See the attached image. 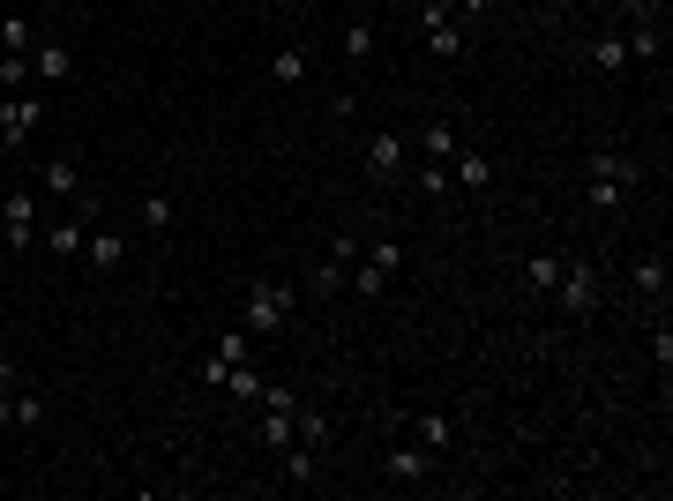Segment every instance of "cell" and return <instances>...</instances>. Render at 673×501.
Wrapping results in <instances>:
<instances>
[{
	"label": "cell",
	"mask_w": 673,
	"mask_h": 501,
	"mask_svg": "<svg viewBox=\"0 0 673 501\" xmlns=\"http://www.w3.org/2000/svg\"><path fill=\"white\" fill-rule=\"evenodd\" d=\"M299 307V285H285V277H254L248 293H240V330L248 337H277L285 322H293Z\"/></svg>",
	"instance_id": "6da1fadb"
},
{
	"label": "cell",
	"mask_w": 673,
	"mask_h": 501,
	"mask_svg": "<svg viewBox=\"0 0 673 501\" xmlns=\"http://www.w3.org/2000/svg\"><path fill=\"white\" fill-rule=\"evenodd\" d=\"M636 180H643V166H636L629 150H591V166H584L591 209H621V195H629Z\"/></svg>",
	"instance_id": "7a4b0ae2"
},
{
	"label": "cell",
	"mask_w": 673,
	"mask_h": 501,
	"mask_svg": "<svg viewBox=\"0 0 673 501\" xmlns=\"http://www.w3.org/2000/svg\"><path fill=\"white\" fill-rule=\"evenodd\" d=\"M397 270H404V248H397V240H367L360 262H352V277H344V293H352V299H381Z\"/></svg>",
	"instance_id": "3957f363"
},
{
	"label": "cell",
	"mask_w": 673,
	"mask_h": 501,
	"mask_svg": "<svg viewBox=\"0 0 673 501\" xmlns=\"http://www.w3.org/2000/svg\"><path fill=\"white\" fill-rule=\"evenodd\" d=\"M352 262H360V240H352V232H336L330 248H322V262L307 270V299H344V277H352Z\"/></svg>",
	"instance_id": "277c9868"
},
{
	"label": "cell",
	"mask_w": 673,
	"mask_h": 501,
	"mask_svg": "<svg viewBox=\"0 0 673 501\" xmlns=\"http://www.w3.org/2000/svg\"><path fill=\"white\" fill-rule=\"evenodd\" d=\"M38 195H31V187H15V195H8V203H0V248L8 254H23V248H38Z\"/></svg>",
	"instance_id": "5b68a950"
},
{
	"label": "cell",
	"mask_w": 673,
	"mask_h": 501,
	"mask_svg": "<svg viewBox=\"0 0 673 501\" xmlns=\"http://www.w3.org/2000/svg\"><path fill=\"white\" fill-rule=\"evenodd\" d=\"M412 172V135H397V127H381V135H367V180H381V187H397Z\"/></svg>",
	"instance_id": "8992f818"
},
{
	"label": "cell",
	"mask_w": 673,
	"mask_h": 501,
	"mask_svg": "<svg viewBox=\"0 0 673 501\" xmlns=\"http://www.w3.org/2000/svg\"><path fill=\"white\" fill-rule=\"evenodd\" d=\"M554 299H561V315H598V262H561V277H554Z\"/></svg>",
	"instance_id": "52a82bcc"
},
{
	"label": "cell",
	"mask_w": 673,
	"mask_h": 501,
	"mask_svg": "<svg viewBox=\"0 0 673 501\" xmlns=\"http://www.w3.org/2000/svg\"><path fill=\"white\" fill-rule=\"evenodd\" d=\"M38 121H45V105L31 98V90H15V98L0 105V150H23V143L38 135Z\"/></svg>",
	"instance_id": "ba28073f"
},
{
	"label": "cell",
	"mask_w": 673,
	"mask_h": 501,
	"mask_svg": "<svg viewBox=\"0 0 673 501\" xmlns=\"http://www.w3.org/2000/svg\"><path fill=\"white\" fill-rule=\"evenodd\" d=\"M90 225H98V217H83V209H76V217H53V225L38 232V248H45V254H60V262H83Z\"/></svg>",
	"instance_id": "9c48e42d"
},
{
	"label": "cell",
	"mask_w": 673,
	"mask_h": 501,
	"mask_svg": "<svg viewBox=\"0 0 673 501\" xmlns=\"http://www.w3.org/2000/svg\"><path fill=\"white\" fill-rule=\"evenodd\" d=\"M38 180H45V195H53V203H83V195H90V187H83V166H76V158H53Z\"/></svg>",
	"instance_id": "30bf717a"
},
{
	"label": "cell",
	"mask_w": 673,
	"mask_h": 501,
	"mask_svg": "<svg viewBox=\"0 0 673 501\" xmlns=\"http://www.w3.org/2000/svg\"><path fill=\"white\" fill-rule=\"evenodd\" d=\"M135 217H142V240H166L172 232V195L166 187H142V195H135Z\"/></svg>",
	"instance_id": "8fae6325"
},
{
	"label": "cell",
	"mask_w": 673,
	"mask_h": 501,
	"mask_svg": "<svg viewBox=\"0 0 673 501\" xmlns=\"http://www.w3.org/2000/svg\"><path fill=\"white\" fill-rule=\"evenodd\" d=\"M31 76H38V83H68V76H76V53H68V45H31Z\"/></svg>",
	"instance_id": "7c38bea8"
},
{
	"label": "cell",
	"mask_w": 673,
	"mask_h": 501,
	"mask_svg": "<svg viewBox=\"0 0 673 501\" xmlns=\"http://www.w3.org/2000/svg\"><path fill=\"white\" fill-rule=\"evenodd\" d=\"M449 180H457V187H494V158H487V150H457V158H449Z\"/></svg>",
	"instance_id": "4fadbf2b"
},
{
	"label": "cell",
	"mask_w": 673,
	"mask_h": 501,
	"mask_svg": "<svg viewBox=\"0 0 673 501\" xmlns=\"http://www.w3.org/2000/svg\"><path fill=\"white\" fill-rule=\"evenodd\" d=\"M83 262H90V277H113L127 262V240H105V232H90L83 240Z\"/></svg>",
	"instance_id": "5bb4252c"
},
{
	"label": "cell",
	"mask_w": 673,
	"mask_h": 501,
	"mask_svg": "<svg viewBox=\"0 0 673 501\" xmlns=\"http://www.w3.org/2000/svg\"><path fill=\"white\" fill-rule=\"evenodd\" d=\"M420 150H426V166H449L464 143H457V127H449V121H426L420 127Z\"/></svg>",
	"instance_id": "9a60e30c"
},
{
	"label": "cell",
	"mask_w": 673,
	"mask_h": 501,
	"mask_svg": "<svg viewBox=\"0 0 673 501\" xmlns=\"http://www.w3.org/2000/svg\"><path fill=\"white\" fill-rule=\"evenodd\" d=\"M629 293L636 299H666V254H643L629 270Z\"/></svg>",
	"instance_id": "2e32d148"
},
{
	"label": "cell",
	"mask_w": 673,
	"mask_h": 501,
	"mask_svg": "<svg viewBox=\"0 0 673 501\" xmlns=\"http://www.w3.org/2000/svg\"><path fill=\"white\" fill-rule=\"evenodd\" d=\"M293 442H307V449H322V457H330V442H336V426L322 412H299L293 405Z\"/></svg>",
	"instance_id": "e0dca14e"
},
{
	"label": "cell",
	"mask_w": 673,
	"mask_h": 501,
	"mask_svg": "<svg viewBox=\"0 0 673 501\" xmlns=\"http://www.w3.org/2000/svg\"><path fill=\"white\" fill-rule=\"evenodd\" d=\"M270 83H277V90L307 83V53H299V45H277V53H270Z\"/></svg>",
	"instance_id": "ac0fdd59"
},
{
	"label": "cell",
	"mask_w": 673,
	"mask_h": 501,
	"mask_svg": "<svg viewBox=\"0 0 673 501\" xmlns=\"http://www.w3.org/2000/svg\"><path fill=\"white\" fill-rule=\"evenodd\" d=\"M277 457H285V479H299V487H307V479H322V449H307V442L277 449Z\"/></svg>",
	"instance_id": "d6986e66"
},
{
	"label": "cell",
	"mask_w": 673,
	"mask_h": 501,
	"mask_svg": "<svg viewBox=\"0 0 673 501\" xmlns=\"http://www.w3.org/2000/svg\"><path fill=\"white\" fill-rule=\"evenodd\" d=\"M262 449H293V412H277V405H262Z\"/></svg>",
	"instance_id": "ffe728a7"
},
{
	"label": "cell",
	"mask_w": 673,
	"mask_h": 501,
	"mask_svg": "<svg viewBox=\"0 0 673 501\" xmlns=\"http://www.w3.org/2000/svg\"><path fill=\"white\" fill-rule=\"evenodd\" d=\"M449 442H457V419L426 412V419H420V449H426V457H442V449H449Z\"/></svg>",
	"instance_id": "44dd1931"
},
{
	"label": "cell",
	"mask_w": 673,
	"mask_h": 501,
	"mask_svg": "<svg viewBox=\"0 0 673 501\" xmlns=\"http://www.w3.org/2000/svg\"><path fill=\"white\" fill-rule=\"evenodd\" d=\"M426 53H434V60H457V53H464V23H457V15L426 31Z\"/></svg>",
	"instance_id": "7402d4cb"
},
{
	"label": "cell",
	"mask_w": 673,
	"mask_h": 501,
	"mask_svg": "<svg viewBox=\"0 0 673 501\" xmlns=\"http://www.w3.org/2000/svg\"><path fill=\"white\" fill-rule=\"evenodd\" d=\"M426 449H389V457H381V471H389V479H426Z\"/></svg>",
	"instance_id": "603a6c76"
},
{
	"label": "cell",
	"mask_w": 673,
	"mask_h": 501,
	"mask_svg": "<svg viewBox=\"0 0 673 501\" xmlns=\"http://www.w3.org/2000/svg\"><path fill=\"white\" fill-rule=\"evenodd\" d=\"M375 45H381L375 23H344V60H375Z\"/></svg>",
	"instance_id": "cb8c5ba5"
},
{
	"label": "cell",
	"mask_w": 673,
	"mask_h": 501,
	"mask_svg": "<svg viewBox=\"0 0 673 501\" xmlns=\"http://www.w3.org/2000/svg\"><path fill=\"white\" fill-rule=\"evenodd\" d=\"M38 419H45V397L31 389V382H23V389H15V434H31Z\"/></svg>",
	"instance_id": "d4e9b609"
},
{
	"label": "cell",
	"mask_w": 673,
	"mask_h": 501,
	"mask_svg": "<svg viewBox=\"0 0 673 501\" xmlns=\"http://www.w3.org/2000/svg\"><path fill=\"white\" fill-rule=\"evenodd\" d=\"M225 389H232V397H240V405H262V375H254L248 360H240V367H232V375H225Z\"/></svg>",
	"instance_id": "484cf974"
},
{
	"label": "cell",
	"mask_w": 673,
	"mask_h": 501,
	"mask_svg": "<svg viewBox=\"0 0 673 501\" xmlns=\"http://www.w3.org/2000/svg\"><path fill=\"white\" fill-rule=\"evenodd\" d=\"M23 83H31V53H0V90L15 98Z\"/></svg>",
	"instance_id": "4316f807"
},
{
	"label": "cell",
	"mask_w": 673,
	"mask_h": 501,
	"mask_svg": "<svg viewBox=\"0 0 673 501\" xmlns=\"http://www.w3.org/2000/svg\"><path fill=\"white\" fill-rule=\"evenodd\" d=\"M524 277H532V293H554V277H561V254H532V262H524Z\"/></svg>",
	"instance_id": "83f0119b"
},
{
	"label": "cell",
	"mask_w": 673,
	"mask_h": 501,
	"mask_svg": "<svg viewBox=\"0 0 673 501\" xmlns=\"http://www.w3.org/2000/svg\"><path fill=\"white\" fill-rule=\"evenodd\" d=\"M31 23H23V15H0V53H31Z\"/></svg>",
	"instance_id": "f1b7e54d"
},
{
	"label": "cell",
	"mask_w": 673,
	"mask_h": 501,
	"mask_svg": "<svg viewBox=\"0 0 673 501\" xmlns=\"http://www.w3.org/2000/svg\"><path fill=\"white\" fill-rule=\"evenodd\" d=\"M404 180H420V195H434V203L457 187V180H449V166H420V172H404Z\"/></svg>",
	"instance_id": "f546056e"
},
{
	"label": "cell",
	"mask_w": 673,
	"mask_h": 501,
	"mask_svg": "<svg viewBox=\"0 0 673 501\" xmlns=\"http://www.w3.org/2000/svg\"><path fill=\"white\" fill-rule=\"evenodd\" d=\"M591 60H598L606 76H621V68H629V45H621V38H598V45H591Z\"/></svg>",
	"instance_id": "4dcf8cb0"
},
{
	"label": "cell",
	"mask_w": 673,
	"mask_h": 501,
	"mask_svg": "<svg viewBox=\"0 0 673 501\" xmlns=\"http://www.w3.org/2000/svg\"><path fill=\"white\" fill-rule=\"evenodd\" d=\"M0 389H23V367H15V360H0Z\"/></svg>",
	"instance_id": "1f68e13d"
},
{
	"label": "cell",
	"mask_w": 673,
	"mask_h": 501,
	"mask_svg": "<svg viewBox=\"0 0 673 501\" xmlns=\"http://www.w3.org/2000/svg\"><path fill=\"white\" fill-rule=\"evenodd\" d=\"M0 426H15V389H0Z\"/></svg>",
	"instance_id": "d6a6232c"
},
{
	"label": "cell",
	"mask_w": 673,
	"mask_h": 501,
	"mask_svg": "<svg viewBox=\"0 0 673 501\" xmlns=\"http://www.w3.org/2000/svg\"><path fill=\"white\" fill-rule=\"evenodd\" d=\"M487 8H494V0H464V15H471V23H479V15H487Z\"/></svg>",
	"instance_id": "836d02e7"
},
{
	"label": "cell",
	"mask_w": 673,
	"mask_h": 501,
	"mask_svg": "<svg viewBox=\"0 0 673 501\" xmlns=\"http://www.w3.org/2000/svg\"><path fill=\"white\" fill-rule=\"evenodd\" d=\"M8 262H15V254H8V248H0V277H8Z\"/></svg>",
	"instance_id": "e575fe53"
},
{
	"label": "cell",
	"mask_w": 673,
	"mask_h": 501,
	"mask_svg": "<svg viewBox=\"0 0 673 501\" xmlns=\"http://www.w3.org/2000/svg\"><path fill=\"white\" fill-rule=\"evenodd\" d=\"M0 15H8V8H0Z\"/></svg>",
	"instance_id": "d590c367"
}]
</instances>
